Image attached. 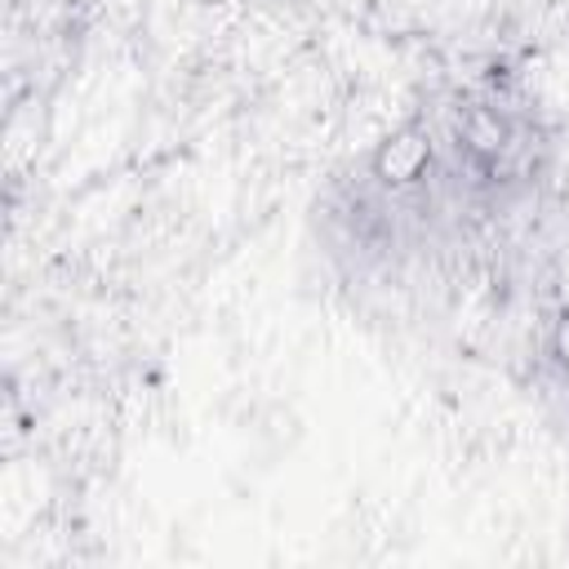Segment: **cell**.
<instances>
[{
	"instance_id": "cell-1",
	"label": "cell",
	"mask_w": 569,
	"mask_h": 569,
	"mask_svg": "<svg viewBox=\"0 0 569 569\" xmlns=\"http://www.w3.org/2000/svg\"><path fill=\"white\" fill-rule=\"evenodd\" d=\"M431 160H436V142L422 124H400L391 138H382L369 156V178L373 187L382 191H405V187H418L427 173H431Z\"/></svg>"
},
{
	"instance_id": "cell-2",
	"label": "cell",
	"mask_w": 569,
	"mask_h": 569,
	"mask_svg": "<svg viewBox=\"0 0 569 569\" xmlns=\"http://www.w3.org/2000/svg\"><path fill=\"white\" fill-rule=\"evenodd\" d=\"M547 356H551V365L569 378V307L551 320V333H547Z\"/></svg>"
}]
</instances>
